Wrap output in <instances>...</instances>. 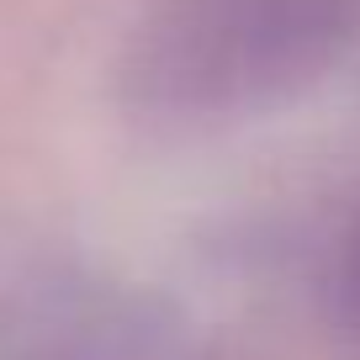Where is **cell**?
I'll return each instance as SVG.
<instances>
[{"instance_id":"2","label":"cell","mask_w":360,"mask_h":360,"mask_svg":"<svg viewBox=\"0 0 360 360\" xmlns=\"http://www.w3.org/2000/svg\"><path fill=\"white\" fill-rule=\"evenodd\" d=\"M328 307H334V323L345 328V334L355 339V349H360V217H355V228L345 233V244H339V255H334Z\"/></svg>"},{"instance_id":"1","label":"cell","mask_w":360,"mask_h":360,"mask_svg":"<svg viewBox=\"0 0 360 360\" xmlns=\"http://www.w3.org/2000/svg\"><path fill=\"white\" fill-rule=\"evenodd\" d=\"M355 37L360 0H154L117 85L148 122H233L313 90Z\"/></svg>"}]
</instances>
